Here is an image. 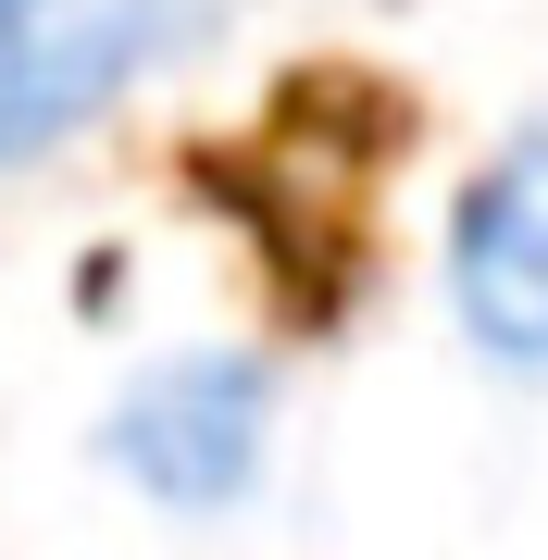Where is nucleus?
Returning <instances> with one entry per match:
<instances>
[{
    "label": "nucleus",
    "mask_w": 548,
    "mask_h": 560,
    "mask_svg": "<svg viewBox=\"0 0 548 560\" xmlns=\"http://www.w3.org/2000/svg\"><path fill=\"white\" fill-rule=\"evenodd\" d=\"M101 460L138 486L150 511H175V523L237 511L249 486H263V460H275V374L249 349H175V361H150V374L101 411Z\"/></svg>",
    "instance_id": "nucleus-1"
},
{
    "label": "nucleus",
    "mask_w": 548,
    "mask_h": 560,
    "mask_svg": "<svg viewBox=\"0 0 548 560\" xmlns=\"http://www.w3.org/2000/svg\"><path fill=\"white\" fill-rule=\"evenodd\" d=\"M212 38V0H50L38 25L0 38V175L50 162L75 125H101L125 88Z\"/></svg>",
    "instance_id": "nucleus-2"
},
{
    "label": "nucleus",
    "mask_w": 548,
    "mask_h": 560,
    "mask_svg": "<svg viewBox=\"0 0 548 560\" xmlns=\"http://www.w3.org/2000/svg\"><path fill=\"white\" fill-rule=\"evenodd\" d=\"M448 324L511 386H548V113H524L448 200Z\"/></svg>",
    "instance_id": "nucleus-3"
},
{
    "label": "nucleus",
    "mask_w": 548,
    "mask_h": 560,
    "mask_svg": "<svg viewBox=\"0 0 548 560\" xmlns=\"http://www.w3.org/2000/svg\"><path fill=\"white\" fill-rule=\"evenodd\" d=\"M50 13V0H0V38H13V25H38Z\"/></svg>",
    "instance_id": "nucleus-4"
}]
</instances>
